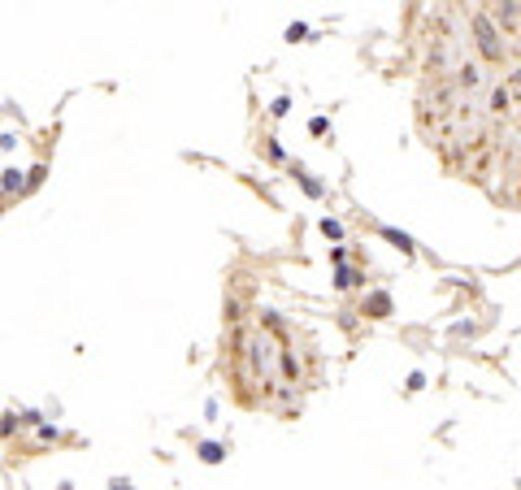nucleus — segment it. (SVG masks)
Returning <instances> with one entry per match:
<instances>
[{"instance_id": "nucleus-1", "label": "nucleus", "mask_w": 521, "mask_h": 490, "mask_svg": "<svg viewBox=\"0 0 521 490\" xmlns=\"http://www.w3.org/2000/svg\"><path fill=\"white\" fill-rule=\"evenodd\" d=\"M474 30H478V48H482L491 61H500V57H504V44H500V35H495V26H491L486 13H474Z\"/></svg>"}, {"instance_id": "nucleus-2", "label": "nucleus", "mask_w": 521, "mask_h": 490, "mask_svg": "<svg viewBox=\"0 0 521 490\" xmlns=\"http://www.w3.org/2000/svg\"><path fill=\"white\" fill-rule=\"evenodd\" d=\"M365 313H369V317H391V296H387V291L369 296V300H365Z\"/></svg>"}, {"instance_id": "nucleus-3", "label": "nucleus", "mask_w": 521, "mask_h": 490, "mask_svg": "<svg viewBox=\"0 0 521 490\" xmlns=\"http://www.w3.org/2000/svg\"><path fill=\"white\" fill-rule=\"evenodd\" d=\"M382 239H387V243H396V248H400L404 256H409V252H413V239H409V235H400V230H396V226H382Z\"/></svg>"}, {"instance_id": "nucleus-4", "label": "nucleus", "mask_w": 521, "mask_h": 490, "mask_svg": "<svg viewBox=\"0 0 521 490\" xmlns=\"http://www.w3.org/2000/svg\"><path fill=\"white\" fill-rule=\"evenodd\" d=\"M200 460L204 464H222L226 460V447L222 443H200Z\"/></svg>"}, {"instance_id": "nucleus-5", "label": "nucleus", "mask_w": 521, "mask_h": 490, "mask_svg": "<svg viewBox=\"0 0 521 490\" xmlns=\"http://www.w3.org/2000/svg\"><path fill=\"white\" fill-rule=\"evenodd\" d=\"M356 282H361V273H356V269H339V273H335V287H339V291H348V287H356Z\"/></svg>"}, {"instance_id": "nucleus-6", "label": "nucleus", "mask_w": 521, "mask_h": 490, "mask_svg": "<svg viewBox=\"0 0 521 490\" xmlns=\"http://www.w3.org/2000/svg\"><path fill=\"white\" fill-rule=\"evenodd\" d=\"M300 187H304V191H308V195H313V200H317V195H321V191H326V187H321V183H317V178H313V174H300Z\"/></svg>"}, {"instance_id": "nucleus-7", "label": "nucleus", "mask_w": 521, "mask_h": 490, "mask_svg": "<svg viewBox=\"0 0 521 490\" xmlns=\"http://www.w3.org/2000/svg\"><path fill=\"white\" fill-rule=\"evenodd\" d=\"M18 183H22L18 170H5V174H0V187H5V191H18Z\"/></svg>"}, {"instance_id": "nucleus-8", "label": "nucleus", "mask_w": 521, "mask_h": 490, "mask_svg": "<svg viewBox=\"0 0 521 490\" xmlns=\"http://www.w3.org/2000/svg\"><path fill=\"white\" fill-rule=\"evenodd\" d=\"M321 235H326V239H344V226H339L335 217H326V221H321Z\"/></svg>"}, {"instance_id": "nucleus-9", "label": "nucleus", "mask_w": 521, "mask_h": 490, "mask_svg": "<svg viewBox=\"0 0 521 490\" xmlns=\"http://www.w3.org/2000/svg\"><path fill=\"white\" fill-rule=\"evenodd\" d=\"M265 156H270V161H287V152L279 148V139H265Z\"/></svg>"}, {"instance_id": "nucleus-10", "label": "nucleus", "mask_w": 521, "mask_h": 490, "mask_svg": "<svg viewBox=\"0 0 521 490\" xmlns=\"http://www.w3.org/2000/svg\"><path fill=\"white\" fill-rule=\"evenodd\" d=\"M304 35H308V26H304V22H296V26H287V39H291V44H296V39H304Z\"/></svg>"}, {"instance_id": "nucleus-11", "label": "nucleus", "mask_w": 521, "mask_h": 490, "mask_svg": "<svg viewBox=\"0 0 521 490\" xmlns=\"http://www.w3.org/2000/svg\"><path fill=\"white\" fill-rule=\"evenodd\" d=\"M495 18H500V22H509V26H513V22H517V9H513V5H509V9H495Z\"/></svg>"}, {"instance_id": "nucleus-12", "label": "nucleus", "mask_w": 521, "mask_h": 490, "mask_svg": "<svg viewBox=\"0 0 521 490\" xmlns=\"http://www.w3.org/2000/svg\"><path fill=\"white\" fill-rule=\"evenodd\" d=\"M109 490H135V486H130V482H122V478H113V482H109Z\"/></svg>"}]
</instances>
